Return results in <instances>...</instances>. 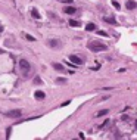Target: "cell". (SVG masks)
<instances>
[{
	"mask_svg": "<svg viewBox=\"0 0 137 140\" xmlns=\"http://www.w3.org/2000/svg\"><path fill=\"white\" fill-rule=\"evenodd\" d=\"M103 19H105L106 22H109V24H117V21H115L114 18H108V16H106V18H103Z\"/></svg>",
	"mask_w": 137,
	"mask_h": 140,
	"instance_id": "obj_13",
	"label": "cell"
},
{
	"mask_svg": "<svg viewBox=\"0 0 137 140\" xmlns=\"http://www.w3.org/2000/svg\"><path fill=\"white\" fill-rule=\"evenodd\" d=\"M0 30H1V27H0Z\"/></svg>",
	"mask_w": 137,
	"mask_h": 140,
	"instance_id": "obj_21",
	"label": "cell"
},
{
	"mask_svg": "<svg viewBox=\"0 0 137 140\" xmlns=\"http://www.w3.org/2000/svg\"><path fill=\"white\" fill-rule=\"evenodd\" d=\"M25 38H27L28 41H35V38H34L32 35H28V34H25Z\"/></svg>",
	"mask_w": 137,
	"mask_h": 140,
	"instance_id": "obj_15",
	"label": "cell"
},
{
	"mask_svg": "<svg viewBox=\"0 0 137 140\" xmlns=\"http://www.w3.org/2000/svg\"><path fill=\"white\" fill-rule=\"evenodd\" d=\"M112 4H114V7H115V9H120V7H121V6H120V3H118L117 0H114V1H112Z\"/></svg>",
	"mask_w": 137,
	"mask_h": 140,
	"instance_id": "obj_16",
	"label": "cell"
},
{
	"mask_svg": "<svg viewBox=\"0 0 137 140\" xmlns=\"http://www.w3.org/2000/svg\"><path fill=\"white\" fill-rule=\"evenodd\" d=\"M136 7H137V3H136V1H133V0H128V1H127V9L133 10V9H136Z\"/></svg>",
	"mask_w": 137,
	"mask_h": 140,
	"instance_id": "obj_6",
	"label": "cell"
},
{
	"mask_svg": "<svg viewBox=\"0 0 137 140\" xmlns=\"http://www.w3.org/2000/svg\"><path fill=\"white\" fill-rule=\"evenodd\" d=\"M19 68L22 69V72H24V74H27V72L31 69V65H30V62H28V61L21 59V61H19Z\"/></svg>",
	"mask_w": 137,
	"mask_h": 140,
	"instance_id": "obj_2",
	"label": "cell"
},
{
	"mask_svg": "<svg viewBox=\"0 0 137 140\" xmlns=\"http://www.w3.org/2000/svg\"><path fill=\"white\" fill-rule=\"evenodd\" d=\"M109 111L108 109H103V111H100V112H97V117H103V115H106Z\"/></svg>",
	"mask_w": 137,
	"mask_h": 140,
	"instance_id": "obj_14",
	"label": "cell"
},
{
	"mask_svg": "<svg viewBox=\"0 0 137 140\" xmlns=\"http://www.w3.org/2000/svg\"><path fill=\"white\" fill-rule=\"evenodd\" d=\"M49 46H52V47H58V46H59V41H56V40H50V41H49Z\"/></svg>",
	"mask_w": 137,
	"mask_h": 140,
	"instance_id": "obj_12",
	"label": "cell"
},
{
	"mask_svg": "<svg viewBox=\"0 0 137 140\" xmlns=\"http://www.w3.org/2000/svg\"><path fill=\"white\" fill-rule=\"evenodd\" d=\"M69 61H71L74 65H81V63H83L81 58H78V56H75V55H71V56H69Z\"/></svg>",
	"mask_w": 137,
	"mask_h": 140,
	"instance_id": "obj_4",
	"label": "cell"
},
{
	"mask_svg": "<svg viewBox=\"0 0 137 140\" xmlns=\"http://www.w3.org/2000/svg\"><path fill=\"white\" fill-rule=\"evenodd\" d=\"M69 25L71 27H80V22L75 21V19H69Z\"/></svg>",
	"mask_w": 137,
	"mask_h": 140,
	"instance_id": "obj_11",
	"label": "cell"
},
{
	"mask_svg": "<svg viewBox=\"0 0 137 140\" xmlns=\"http://www.w3.org/2000/svg\"><path fill=\"white\" fill-rule=\"evenodd\" d=\"M86 30H87V31H94V30H96V25L90 22V24H87V25H86Z\"/></svg>",
	"mask_w": 137,
	"mask_h": 140,
	"instance_id": "obj_9",
	"label": "cell"
},
{
	"mask_svg": "<svg viewBox=\"0 0 137 140\" xmlns=\"http://www.w3.org/2000/svg\"><path fill=\"white\" fill-rule=\"evenodd\" d=\"M97 34H99V35H103V37H108V32H105V31H99Z\"/></svg>",
	"mask_w": 137,
	"mask_h": 140,
	"instance_id": "obj_17",
	"label": "cell"
},
{
	"mask_svg": "<svg viewBox=\"0 0 137 140\" xmlns=\"http://www.w3.org/2000/svg\"><path fill=\"white\" fill-rule=\"evenodd\" d=\"M31 15H32L35 19H40V18H41V16H40V13H38V10H37L35 7H32V9H31Z\"/></svg>",
	"mask_w": 137,
	"mask_h": 140,
	"instance_id": "obj_8",
	"label": "cell"
},
{
	"mask_svg": "<svg viewBox=\"0 0 137 140\" xmlns=\"http://www.w3.org/2000/svg\"><path fill=\"white\" fill-rule=\"evenodd\" d=\"M53 65V68L56 69V71H63L65 68H63V65H61V63H52Z\"/></svg>",
	"mask_w": 137,
	"mask_h": 140,
	"instance_id": "obj_10",
	"label": "cell"
},
{
	"mask_svg": "<svg viewBox=\"0 0 137 140\" xmlns=\"http://www.w3.org/2000/svg\"><path fill=\"white\" fill-rule=\"evenodd\" d=\"M87 47L91 52H103V50L108 49V46L103 44V43H100V41H90V43H87Z\"/></svg>",
	"mask_w": 137,
	"mask_h": 140,
	"instance_id": "obj_1",
	"label": "cell"
},
{
	"mask_svg": "<svg viewBox=\"0 0 137 140\" xmlns=\"http://www.w3.org/2000/svg\"><path fill=\"white\" fill-rule=\"evenodd\" d=\"M22 115V112L19 111V109H16V111H10V112H6V117H9V118H18V117H21Z\"/></svg>",
	"mask_w": 137,
	"mask_h": 140,
	"instance_id": "obj_3",
	"label": "cell"
},
{
	"mask_svg": "<svg viewBox=\"0 0 137 140\" xmlns=\"http://www.w3.org/2000/svg\"><path fill=\"white\" fill-rule=\"evenodd\" d=\"M34 83H35V84H38V83H40V84H41V80H40V78H38V77H35V80H34Z\"/></svg>",
	"mask_w": 137,
	"mask_h": 140,
	"instance_id": "obj_19",
	"label": "cell"
},
{
	"mask_svg": "<svg viewBox=\"0 0 137 140\" xmlns=\"http://www.w3.org/2000/svg\"><path fill=\"white\" fill-rule=\"evenodd\" d=\"M63 12H65V13H69V15H72V13H75V7H72V6H68V7H65V9H63Z\"/></svg>",
	"mask_w": 137,
	"mask_h": 140,
	"instance_id": "obj_7",
	"label": "cell"
},
{
	"mask_svg": "<svg viewBox=\"0 0 137 140\" xmlns=\"http://www.w3.org/2000/svg\"><path fill=\"white\" fill-rule=\"evenodd\" d=\"M58 83H61V84L63 83V84H65V83H66V80H65V78H58Z\"/></svg>",
	"mask_w": 137,
	"mask_h": 140,
	"instance_id": "obj_18",
	"label": "cell"
},
{
	"mask_svg": "<svg viewBox=\"0 0 137 140\" xmlns=\"http://www.w3.org/2000/svg\"><path fill=\"white\" fill-rule=\"evenodd\" d=\"M136 128H137V121H136Z\"/></svg>",
	"mask_w": 137,
	"mask_h": 140,
	"instance_id": "obj_20",
	"label": "cell"
},
{
	"mask_svg": "<svg viewBox=\"0 0 137 140\" xmlns=\"http://www.w3.org/2000/svg\"><path fill=\"white\" fill-rule=\"evenodd\" d=\"M34 97H35V99H38V100H41V99H44V97H46V94H44L43 92H40V90H37V92L34 93Z\"/></svg>",
	"mask_w": 137,
	"mask_h": 140,
	"instance_id": "obj_5",
	"label": "cell"
}]
</instances>
